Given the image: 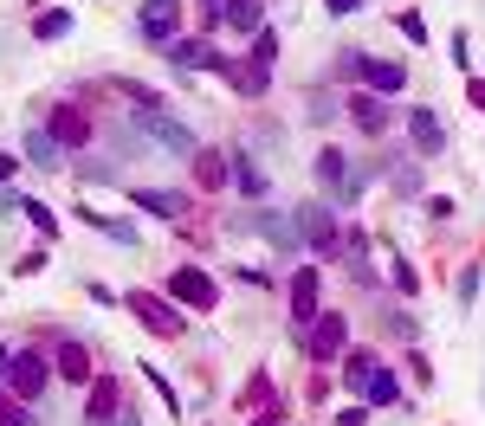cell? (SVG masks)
<instances>
[{
  "mask_svg": "<svg viewBox=\"0 0 485 426\" xmlns=\"http://www.w3.org/2000/svg\"><path fill=\"white\" fill-rule=\"evenodd\" d=\"M0 381H7L20 401H33V394L46 388V362H39L33 349H14V355H7V375H0Z\"/></svg>",
  "mask_w": 485,
  "mask_h": 426,
  "instance_id": "6da1fadb",
  "label": "cell"
},
{
  "mask_svg": "<svg viewBox=\"0 0 485 426\" xmlns=\"http://www.w3.org/2000/svg\"><path fill=\"white\" fill-rule=\"evenodd\" d=\"M253 58H265V65L279 58V33H272V26H259V33H253Z\"/></svg>",
  "mask_w": 485,
  "mask_h": 426,
  "instance_id": "484cf974",
  "label": "cell"
},
{
  "mask_svg": "<svg viewBox=\"0 0 485 426\" xmlns=\"http://www.w3.org/2000/svg\"><path fill=\"white\" fill-rule=\"evenodd\" d=\"M169 291H175L181 304H194V310H207V304H214V284H207L201 271H175V278H169Z\"/></svg>",
  "mask_w": 485,
  "mask_h": 426,
  "instance_id": "5bb4252c",
  "label": "cell"
},
{
  "mask_svg": "<svg viewBox=\"0 0 485 426\" xmlns=\"http://www.w3.org/2000/svg\"><path fill=\"white\" fill-rule=\"evenodd\" d=\"M136 123H143V129L162 142V149H175V156H194V136H188L181 123H169L162 110H136Z\"/></svg>",
  "mask_w": 485,
  "mask_h": 426,
  "instance_id": "5b68a950",
  "label": "cell"
},
{
  "mask_svg": "<svg viewBox=\"0 0 485 426\" xmlns=\"http://www.w3.org/2000/svg\"><path fill=\"white\" fill-rule=\"evenodd\" d=\"M414 149H421V156H440L447 149V129H440L434 110H414Z\"/></svg>",
  "mask_w": 485,
  "mask_h": 426,
  "instance_id": "9a60e30c",
  "label": "cell"
},
{
  "mask_svg": "<svg viewBox=\"0 0 485 426\" xmlns=\"http://www.w3.org/2000/svg\"><path fill=\"white\" fill-rule=\"evenodd\" d=\"M324 7H330V14H356V7H363V0H324Z\"/></svg>",
  "mask_w": 485,
  "mask_h": 426,
  "instance_id": "83f0119b",
  "label": "cell"
},
{
  "mask_svg": "<svg viewBox=\"0 0 485 426\" xmlns=\"http://www.w3.org/2000/svg\"><path fill=\"white\" fill-rule=\"evenodd\" d=\"M350 117H356L369 136H382V129H388V110H382V97H350Z\"/></svg>",
  "mask_w": 485,
  "mask_h": 426,
  "instance_id": "ac0fdd59",
  "label": "cell"
},
{
  "mask_svg": "<svg viewBox=\"0 0 485 426\" xmlns=\"http://www.w3.org/2000/svg\"><path fill=\"white\" fill-rule=\"evenodd\" d=\"M227 26L259 33V26H265V7H259V0H227Z\"/></svg>",
  "mask_w": 485,
  "mask_h": 426,
  "instance_id": "d6986e66",
  "label": "cell"
},
{
  "mask_svg": "<svg viewBox=\"0 0 485 426\" xmlns=\"http://www.w3.org/2000/svg\"><path fill=\"white\" fill-rule=\"evenodd\" d=\"M14 168H20V162H14V156H0V181H7V175H14Z\"/></svg>",
  "mask_w": 485,
  "mask_h": 426,
  "instance_id": "f1b7e54d",
  "label": "cell"
},
{
  "mask_svg": "<svg viewBox=\"0 0 485 426\" xmlns=\"http://www.w3.org/2000/svg\"><path fill=\"white\" fill-rule=\"evenodd\" d=\"M369 375H376V355H350V362H343V381H350L356 394L369 388Z\"/></svg>",
  "mask_w": 485,
  "mask_h": 426,
  "instance_id": "7402d4cb",
  "label": "cell"
},
{
  "mask_svg": "<svg viewBox=\"0 0 485 426\" xmlns=\"http://www.w3.org/2000/svg\"><path fill=\"white\" fill-rule=\"evenodd\" d=\"M169 58L175 65H194V71H214V65H227L214 46H207V39H169Z\"/></svg>",
  "mask_w": 485,
  "mask_h": 426,
  "instance_id": "30bf717a",
  "label": "cell"
},
{
  "mask_svg": "<svg viewBox=\"0 0 485 426\" xmlns=\"http://www.w3.org/2000/svg\"><path fill=\"white\" fill-rule=\"evenodd\" d=\"M129 200L150 207V213H162V220H181V213H188V194H169V188H136Z\"/></svg>",
  "mask_w": 485,
  "mask_h": 426,
  "instance_id": "8fae6325",
  "label": "cell"
},
{
  "mask_svg": "<svg viewBox=\"0 0 485 426\" xmlns=\"http://www.w3.org/2000/svg\"><path fill=\"white\" fill-rule=\"evenodd\" d=\"M0 375H7V349H0Z\"/></svg>",
  "mask_w": 485,
  "mask_h": 426,
  "instance_id": "f546056e",
  "label": "cell"
},
{
  "mask_svg": "<svg viewBox=\"0 0 485 426\" xmlns=\"http://www.w3.org/2000/svg\"><path fill=\"white\" fill-rule=\"evenodd\" d=\"M298 233H304V246H317V252H336V239H343V227H336L330 207H298Z\"/></svg>",
  "mask_w": 485,
  "mask_h": 426,
  "instance_id": "7a4b0ae2",
  "label": "cell"
},
{
  "mask_svg": "<svg viewBox=\"0 0 485 426\" xmlns=\"http://www.w3.org/2000/svg\"><path fill=\"white\" fill-rule=\"evenodd\" d=\"M58 375H65V381H85V375H91V362H85V349H78V342H65V349H58Z\"/></svg>",
  "mask_w": 485,
  "mask_h": 426,
  "instance_id": "ffe728a7",
  "label": "cell"
},
{
  "mask_svg": "<svg viewBox=\"0 0 485 426\" xmlns=\"http://www.w3.org/2000/svg\"><path fill=\"white\" fill-rule=\"evenodd\" d=\"M311 323H317V330H311V342H304V349H311V362H330V355H343V342H350V323H343L336 310H330V317L317 310Z\"/></svg>",
  "mask_w": 485,
  "mask_h": 426,
  "instance_id": "3957f363",
  "label": "cell"
},
{
  "mask_svg": "<svg viewBox=\"0 0 485 426\" xmlns=\"http://www.w3.org/2000/svg\"><path fill=\"white\" fill-rule=\"evenodd\" d=\"M253 227H259L272 246H279V252H298V246H304V233H298L292 213H253Z\"/></svg>",
  "mask_w": 485,
  "mask_h": 426,
  "instance_id": "52a82bcc",
  "label": "cell"
},
{
  "mask_svg": "<svg viewBox=\"0 0 485 426\" xmlns=\"http://www.w3.org/2000/svg\"><path fill=\"white\" fill-rule=\"evenodd\" d=\"M350 71H363L376 91H401V85H408V71H401L395 58H363V52H350Z\"/></svg>",
  "mask_w": 485,
  "mask_h": 426,
  "instance_id": "8992f818",
  "label": "cell"
},
{
  "mask_svg": "<svg viewBox=\"0 0 485 426\" xmlns=\"http://www.w3.org/2000/svg\"><path fill=\"white\" fill-rule=\"evenodd\" d=\"M0 426H39L26 407H7V401H0Z\"/></svg>",
  "mask_w": 485,
  "mask_h": 426,
  "instance_id": "4316f807",
  "label": "cell"
},
{
  "mask_svg": "<svg viewBox=\"0 0 485 426\" xmlns=\"http://www.w3.org/2000/svg\"><path fill=\"white\" fill-rule=\"evenodd\" d=\"M33 33H39V39H65V33H72V14H39Z\"/></svg>",
  "mask_w": 485,
  "mask_h": 426,
  "instance_id": "cb8c5ba5",
  "label": "cell"
},
{
  "mask_svg": "<svg viewBox=\"0 0 485 426\" xmlns=\"http://www.w3.org/2000/svg\"><path fill=\"white\" fill-rule=\"evenodd\" d=\"M311 317H317V265H304L292 284V323H311Z\"/></svg>",
  "mask_w": 485,
  "mask_h": 426,
  "instance_id": "4fadbf2b",
  "label": "cell"
},
{
  "mask_svg": "<svg viewBox=\"0 0 485 426\" xmlns=\"http://www.w3.org/2000/svg\"><path fill=\"white\" fill-rule=\"evenodd\" d=\"M227 175H233V188H240V194H253V200L265 194V168H259L253 156H233V168H227Z\"/></svg>",
  "mask_w": 485,
  "mask_h": 426,
  "instance_id": "e0dca14e",
  "label": "cell"
},
{
  "mask_svg": "<svg viewBox=\"0 0 485 426\" xmlns=\"http://www.w3.org/2000/svg\"><path fill=\"white\" fill-rule=\"evenodd\" d=\"M317 181L330 188V194H350V156H343V149H317Z\"/></svg>",
  "mask_w": 485,
  "mask_h": 426,
  "instance_id": "ba28073f",
  "label": "cell"
},
{
  "mask_svg": "<svg viewBox=\"0 0 485 426\" xmlns=\"http://www.w3.org/2000/svg\"><path fill=\"white\" fill-rule=\"evenodd\" d=\"M123 304H129V310H136V317H143V323H150V330H156V336H181V317H175V310H169V304H162V298H150V291H129V298H123Z\"/></svg>",
  "mask_w": 485,
  "mask_h": 426,
  "instance_id": "277c9868",
  "label": "cell"
},
{
  "mask_svg": "<svg viewBox=\"0 0 485 426\" xmlns=\"http://www.w3.org/2000/svg\"><path fill=\"white\" fill-rule=\"evenodd\" d=\"M143 39H156V46L175 39V0H143Z\"/></svg>",
  "mask_w": 485,
  "mask_h": 426,
  "instance_id": "9c48e42d",
  "label": "cell"
},
{
  "mask_svg": "<svg viewBox=\"0 0 485 426\" xmlns=\"http://www.w3.org/2000/svg\"><path fill=\"white\" fill-rule=\"evenodd\" d=\"M26 162L33 168H65V149H58L52 129H26Z\"/></svg>",
  "mask_w": 485,
  "mask_h": 426,
  "instance_id": "7c38bea8",
  "label": "cell"
},
{
  "mask_svg": "<svg viewBox=\"0 0 485 426\" xmlns=\"http://www.w3.org/2000/svg\"><path fill=\"white\" fill-rule=\"evenodd\" d=\"M233 85H240L246 97H259V91H265V58H246V65L233 71Z\"/></svg>",
  "mask_w": 485,
  "mask_h": 426,
  "instance_id": "44dd1931",
  "label": "cell"
},
{
  "mask_svg": "<svg viewBox=\"0 0 485 426\" xmlns=\"http://www.w3.org/2000/svg\"><path fill=\"white\" fill-rule=\"evenodd\" d=\"M117 394H123L117 381H98V388H91V420H85V426H117Z\"/></svg>",
  "mask_w": 485,
  "mask_h": 426,
  "instance_id": "2e32d148",
  "label": "cell"
},
{
  "mask_svg": "<svg viewBox=\"0 0 485 426\" xmlns=\"http://www.w3.org/2000/svg\"><path fill=\"white\" fill-rule=\"evenodd\" d=\"M363 394H369V401H376V407H395V375H388V369H376V375H369V388H363Z\"/></svg>",
  "mask_w": 485,
  "mask_h": 426,
  "instance_id": "603a6c76",
  "label": "cell"
},
{
  "mask_svg": "<svg viewBox=\"0 0 485 426\" xmlns=\"http://www.w3.org/2000/svg\"><path fill=\"white\" fill-rule=\"evenodd\" d=\"M14 213H26V220H33L39 233H58V220H52V213H46L39 200H26V194H20V207H14Z\"/></svg>",
  "mask_w": 485,
  "mask_h": 426,
  "instance_id": "d4e9b609",
  "label": "cell"
}]
</instances>
